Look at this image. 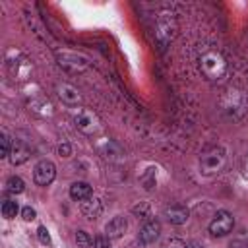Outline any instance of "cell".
Wrapping results in <instances>:
<instances>
[{"label": "cell", "mask_w": 248, "mask_h": 248, "mask_svg": "<svg viewBox=\"0 0 248 248\" xmlns=\"http://www.w3.org/2000/svg\"><path fill=\"white\" fill-rule=\"evenodd\" d=\"M198 66L209 81H219L227 76V60L217 48H205L198 58Z\"/></svg>", "instance_id": "6da1fadb"}, {"label": "cell", "mask_w": 248, "mask_h": 248, "mask_svg": "<svg viewBox=\"0 0 248 248\" xmlns=\"http://www.w3.org/2000/svg\"><path fill=\"white\" fill-rule=\"evenodd\" d=\"M227 163V151L221 145H211L200 155V172L205 176L217 174L223 170Z\"/></svg>", "instance_id": "7a4b0ae2"}, {"label": "cell", "mask_w": 248, "mask_h": 248, "mask_svg": "<svg viewBox=\"0 0 248 248\" xmlns=\"http://www.w3.org/2000/svg\"><path fill=\"white\" fill-rule=\"evenodd\" d=\"M232 227H234V217H232L229 211L219 209V211L213 215L211 223H209V232H211L213 236H225V234H229V232L232 231Z\"/></svg>", "instance_id": "3957f363"}, {"label": "cell", "mask_w": 248, "mask_h": 248, "mask_svg": "<svg viewBox=\"0 0 248 248\" xmlns=\"http://www.w3.org/2000/svg\"><path fill=\"white\" fill-rule=\"evenodd\" d=\"M74 124H76L78 130H81V132L87 134V136L97 134L99 128H101L97 116H95L91 110H87V108H78V112L74 114Z\"/></svg>", "instance_id": "277c9868"}, {"label": "cell", "mask_w": 248, "mask_h": 248, "mask_svg": "<svg viewBox=\"0 0 248 248\" xmlns=\"http://www.w3.org/2000/svg\"><path fill=\"white\" fill-rule=\"evenodd\" d=\"M54 176H56V167L48 159L39 161L33 169V180H35L37 186H48L54 180Z\"/></svg>", "instance_id": "5b68a950"}, {"label": "cell", "mask_w": 248, "mask_h": 248, "mask_svg": "<svg viewBox=\"0 0 248 248\" xmlns=\"http://www.w3.org/2000/svg\"><path fill=\"white\" fill-rule=\"evenodd\" d=\"M159 232H161V223H159L157 219H147V221L143 223V227L140 229L138 240H140L141 244H151V242L157 240Z\"/></svg>", "instance_id": "8992f818"}, {"label": "cell", "mask_w": 248, "mask_h": 248, "mask_svg": "<svg viewBox=\"0 0 248 248\" xmlns=\"http://www.w3.org/2000/svg\"><path fill=\"white\" fill-rule=\"evenodd\" d=\"M126 231H128V221H126V217H122V215L112 217V219L105 225V236H107V238H120Z\"/></svg>", "instance_id": "52a82bcc"}, {"label": "cell", "mask_w": 248, "mask_h": 248, "mask_svg": "<svg viewBox=\"0 0 248 248\" xmlns=\"http://www.w3.org/2000/svg\"><path fill=\"white\" fill-rule=\"evenodd\" d=\"M31 155V147L23 141V140H16L12 143V151H10V163L12 165H21L29 159Z\"/></svg>", "instance_id": "ba28073f"}, {"label": "cell", "mask_w": 248, "mask_h": 248, "mask_svg": "<svg viewBox=\"0 0 248 248\" xmlns=\"http://www.w3.org/2000/svg\"><path fill=\"white\" fill-rule=\"evenodd\" d=\"M56 91H58V97L62 99V103H66L70 107H74V105H78L81 101L79 91L74 85H70V83H58L56 85Z\"/></svg>", "instance_id": "9c48e42d"}, {"label": "cell", "mask_w": 248, "mask_h": 248, "mask_svg": "<svg viewBox=\"0 0 248 248\" xmlns=\"http://www.w3.org/2000/svg\"><path fill=\"white\" fill-rule=\"evenodd\" d=\"M188 215H190V211L184 205H170L165 209V217L172 225H184L188 221Z\"/></svg>", "instance_id": "30bf717a"}, {"label": "cell", "mask_w": 248, "mask_h": 248, "mask_svg": "<svg viewBox=\"0 0 248 248\" xmlns=\"http://www.w3.org/2000/svg\"><path fill=\"white\" fill-rule=\"evenodd\" d=\"M79 211H81L87 219H97V217L101 215V211H103V205H101V202H99L97 198L91 196V198L79 202Z\"/></svg>", "instance_id": "8fae6325"}, {"label": "cell", "mask_w": 248, "mask_h": 248, "mask_svg": "<svg viewBox=\"0 0 248 248\" xmlns=\"http://www.w3.org/2000/svg\"><path fill=\"white\" fill-rule=\"evenodd\" d=\"M93 196V190H91V186L87 184V182H74L72 186H70V198L72 200H78V202H83V200H87V198H91Z\"/></svg>", "instance_id": "7c38bea8"}, {"label": "cell", "mask_w": 248, "mask_h": 248, "mask_svg": "<svg viewBox=\"0 0 248 248\" xmlns=\"http://www.w3.org/2000/svg\"><path fill=\"white\" fill-rule=\"evenodd\" d=\"M6 190L10 194H21L25 190V182L19 178V176H10L8 182H6Z\"/></svg>", "instance_id": "4fadbf2b"}, {"label": "cell", "mask_w": 248, "mask_h": 248, "mask_svg": "<svg viewBox=\"0 0 248 248\" xmlns=\"http://www.w3.org/2000/svg\"><path fill=\"white\" fill-rule=\"evenodd\" d=\"M17 202H12V200H4V203H2V215L6 217V219H14L16 215H17Z\"/></svg>", "instance_id": "5bb4252c"}, {"label": "cell", "mask_w": 248, "mask_h": 248, "mask_svg": "<svg viewBox=\"0 0 248 248\" xmlns=\"http://www.w3.org/2000/svg\"><path fill=\"white\" fill-rule=\"evenodd\" d=\"M141 180V184H143V188L145 190H151L153 186H155V182H157V176H155V169H147V172L140 178Z\"/></svg>", "instance_id": "9a60e30c"}, {"label": "cell", "mask_w": 248, "mask_h": 248, "mask_svg": "<svg viewBox=\"0 0 248 248\" xmlns=\"http://www.w3.org/2000/svg\"><path fill=\"white\" fill-rule=\"evenodd\" d=\"M76 242H78L79 248H91L93 246V238L85 231H78L76 232Z\"/></svg>", "instance_id": "2e32d148"}, {"label": "cell", "mask_w": 248, "mask_h": 248, "mask_svg": "<svg viewBox=\"0 0 248 248\" xmlns=\"http://www.w3.org/2000/svg\"><path fill=\"white\" fill-rule=\"evenodd\" d=\"M188 244L182 238H167L159 248H186Z\"/></svg>", "instance_id": "e0dca14e"}, {"label": "cell", "mask_w": 248, "mask_h": 248, "mask_svg": "<svg viewBox=\"0 0 248 248\" xmlns=\"http://www.w3.org/2000/svg\"><path fill=\"white\" fill-rule=\"evenodd\" d=\"M37 236H39V242H41V244H45V246H50V244H52L46 227H39V229H37Z\"/></svg>", "instance_id": "ac0fdd59"}, {"label": "cell", "mask_w": 248, "mask_h": 248, "mask_svg": "<svg viewBox=\"0 0 248 248\" xmlns=\"http://www.w3.org/2000/svg\"><path fill=\"white\" fill-rule=\"evenodd\" d=\"M132 213L136 215V217H141V219H147L149 217V205L143 202L141 205H136L134 209H132Z\"/></svg>", "instance_id": "d6986e66"}, {"label": "cell", "mask_w": 248, "mask_h": 248, "mask_svg": "<svg viewBox=\"0 0 248 248\" xmlns=\"http://www.w3.org/2000/svg\"><path fill=\"white\" fill-rule=\"evenodd\" d=\"M0 143H2V157H10L12 143H10V138H8L6 132H2V140H0Z\"/></svg>", "instance_id": "ffe728a7"}, {"label": "cell", "mask_w": 248, "mask_h": 248, "mask_svg": "<svg viewBox=\"0 0 248 248\" xmlns=\"http://www.w3.org/2000/svg\"><path fill=\"white\" fill-rule=\"evenodd\" d=\"M229 248H248V236H240L229 242Z\"/></svg>", "instance_id": "44dd1931"}, {"label": "cell", "mask_w": 248, "mask_h": 248, "mask_svg": "<svg viewBox=\"0 0 248 248\" xmlns=\"http://www.w3.org/2000/svg\"><path fill=\"white\" fill-rule=\"evenodd\" d=\"M21 217H23V221H33V219L37 217V213H35V209H33V207H29V205H27V207H23V209H21Z\"/></svg>", "instance_id": "7402d4cb"}, {"label": "cell", "mask_w": 248, "mask_h": 248, "mask_svg": "<svg viewBox=\"0 0 248 248\" xmlns=\"http://www.w3.org/2000/svg\"><path fill=\"white\" fill-rule=\"evenodd\" d=\"M95 248H112V246H110V238H107V236H97V238H95Z\"/></svg>", "instance_id": "603a6c76"}, {"label": "cell", "mask_w": 248, "mask_h": 248, "mask_svg": "<svg viewBox=\"0 0 248 248\" xmlns=\"http://www.w3.org/2000/svg\"><path fill=\"white\" fill-rule=\"evenodd\" d=\"M58 155H62V157H70V155H72V147H70V143H60V145H58Z\"/></svg>", "instance_id": "cb8c5ba5"}, {"label": "cell", "mask_w": 248, "mask_h": 248, "mask_svg": "<svg viewBox=\"0 0 248 248\" xmlns=\"http://www.w3.org/2000/svg\"><path fill=\"white\" fill-rule=\"evenodd\" d=\"M186 248H203V246H202L200 242H196V240H194V242H188V246H186Z\"/></svg>", "instance_id": "d4e9b609"}, {"label": "cell", "mask_w": 248, "mask_h": 248, "mask_svg": "<svg viewBox=\"0 0 248 248\" xmlns=\"http://www.w3.org/2000/svg\"><path fill=\"white\" fill-rule=\"evenodd\" d=\"M244 174L248 176V157H246V161H244Z\"/></svg>", "instance_id": "484cf974"}]
</instances>
